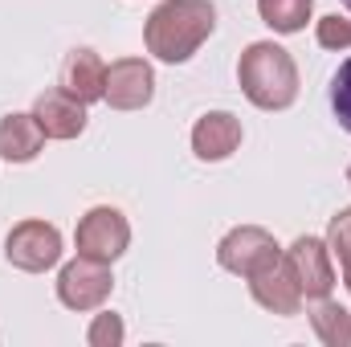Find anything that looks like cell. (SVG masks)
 Segmentation results:
<instances>
[{
	"mask_svg": "<svg viewBox=\"0 0 351 347\" xmlns=\"http://www.w3.org/2000/svg\"><path fill=\"white\" fill-rule=\"evenodd\" d=\"M250 294L269 315H298L302 311V290H298V282H294V274H290L282 254L250 274Z\"/></svg>",
	"mask_w": 351,
	"mask_h": 347,
	"instance_id": "9c48e42d",
	"label": "cell"
},
{
	"mask_svg": "<svg viewBox=\"0 0 351 347\" xmlns=\"http://www.w3.org/2000/svg\"><path fill=\"white\" fill-rule=\"evenodd\" d=\"M110 286H114L110 261H94L82 254L70 265H62V274H58V298L70 311H98L110 298Z\"/></svg>",
	"mask_w": 351,
	"mask_h": 347,
	"instance_id": "5b68a950",
	"label": "cell"
},
{
	"mask_svg": "<svg viewBox=\"0 0 351 347\" xmlns=\"http://www.w3.org/2000/svg\"><path fill=\"white\" fill-rule=\"evenodd\" d=\"M348 184H351V168H348Z\"/></svg>",
	"mask_w": 351,
	"mask_h": 347,
	"instance_id": "7402d4cb",
	"label": "cell"
},
{
	"mask_svg": "<svg viewBox=\"0 0 351 347\" xmlns=\"http://www.w3.org/2000/svg\"><path fill=\"white\" fill-rule=\"evenodd\" d=\"M331 110H335L339 127L351 135V58L335 70V78H331Z\"/></svg>",
	"mask_w": 351,
	"mask_h": 347,
	"instance_id": "2e32d148",
	"label": "cell"
},
{
	"mask_svg": "<svg viewBox=\"0 0 351 347\" xmlns=\"http://www.w3.org/2000/svg\"><path fill=\"white\" fill-rule=\"evenodd\" d=\"M282 258L290 265V274H294L302 298H311V302L331 298V290H335V265H331L327 241H319V237H298Z\"/></svg>",
	"mask_w": 351,
	"mask_h": 347,
	"instance_id": "8992f818",
	"label": "cell"
},
{
	"mask_svg": "<svg viewBox=\"0 0 351 347\" xmlns=\"http://www.w3.org/2000/svg\"><path fill=\"white\" fill-rule=\"evenodd\" d=\"M33 119L45 131V139H78L86 131V102H78L66 90H45L33 102Z\"/></svg>",
	"mask_w": 351,
	"mask_h": 347,
	"instance_id": "30bf717a",
	"label": "cell"
},
{
	"mask_svg": "<svg viewBox=\"0 0 351 347\" xmlns=\"http://www.w3.org/2000/svg\"><path fill=\"white\" fill-rule=\"evenodd\" d=\"M62 90L78 102H98L106 94V62L94 49H70L62 62Z\"/></svg>",
	"mask_w": 351,
	"mask_h": 347,
	"instance_id": "7c38bea8",
	"label": "cell"
},
{
	"mask_svg": "<svg viewBox=\"0 0 351 347\" xmlns=\"http://www.w3.org/2000/svg\"><path fill=\"white\" fill-rule=\"evenodd\" d=\"M74 246L82 258H94V261H119L131 246V225L119 208L110 204H98L90 208L86 217L78 221V233H74Z\"/></svg>",
	"mask_w": 351,
	"mask_h": 347,
	"instance_id": "277c9868",
	"label": "cell"
},
{
	"mask_svg": "<svg viewBox=\"0 0 351 347\" xmlns=\"http://www.w3.org/2000/svg\"><path fill=\"white\" fill-rule=\"evenodd\" d=\"M156 94V74L143 58H119L106 66V102L114 110H143Z\"/></svg>",
	"mask_w": 351,
	"mask_h": 347,
	"instance_id": "ba28073f",
	"label": "cell"
},
{
	"mask_svg": "<svg viewBox=\"0 0 351 347\" xmlns=\"http://www.w3.org/2000/svg\"><path fill=\"white\" fill-rule=\"evenodd\" d=\"M241 147V119L229 110H208L192 127V152L204 164H221Z\"/></svg>",
	"mask_w": 351,
	"mask_h": 347,
	"instance_id": "8fae6325",
	"label": "cell"
},
{
	"mask_svg": "<svg viewBox=\"0 0 351 347\" xmlns=\"http://www.w3.org/2000/svg\"><path fill=\"white\" fill-rule=\"evenodd\" d=\"M343 4H348V12H351V0H343Z\"/></svg>",
	"mask_w": 351,
	"mask_h": 347,
	"instance_id": "44dd1931",
	"label": "cell"
},
{
	"mask_svg": "<svg viewBox=\"0 0 351 347\" xmlns=\"http://www.w3.org/2000/svg\"><path fill=\"white\" fill-rule=\"evenodd\" d=\"M123 319L114 315V311H102V315H94V323H90L86 331V344L90 347H119L123 344Z\"/></svg>",
	"mask_w": 351,
	"mask_h": 347,
	"instance_id": "ac0fdd59",
	"label": "cell"
},
{
	"mask_svg": "<svg viewBox=\"0 0 351 347\" xmlns=\"http://www.w3.org/2000/svg\"><path fill=\"white\" fill-rule=\"evenodd\" d=\"M282 250H278V241H274V233H265L262 225H237V229H229L225 237H221V246H217V261L229 270V274H241V278H250L258 265H265L269 258H278Z\"/></svg>",
	"mask_w": 351,
	"mask_h": 347,
	"instance_id": "52a82bcc",
	"label": "cell"
},
{
	"mask_svg": "<svg viewBox=\"0 0 351 347\" xmlns=\"http://www.w3.org/2000/svg\"><path fill=\"white\" fill-rule=\"evenodd\" d=\"M343 286L351 290V265H343Z\"/></svg>",
	"mask_w": 351,
	"mask_h": 347,
	"instance_id": "ffe728a7",
	"label": "cell"
},
{
	"mask_svg": "<svg viewBox=\"0 0 351 347\" xmlns=\"http://www.w3.org/2000/svg\"><path fill=\"white\" fill-rule=\"evenodd\" d=\"M4 258L25 274H45L62 261V233L49 221H21L4 237Z\"/></svg>",
	"mask_w": 351,
	"mask_h": 347,
	"instance_id": "3957f363",
	"label": "cell"
},
{
	"mask_svg": "<svg viewBox=\"0 0 351 347\" xmlns=\"http://www.w3.org/2000/svg\"><path fill=\"white\" fill-rule=\"evenodd\" d=\"M311 327H315V335L327 347H351V315L339 302H331V298H319L315 302Z\"/></svg>",
	"mask_w": 351,
	"mask_h": 347,
	"instance_id": "5bb4252c",
	"label": "cell"
},
{
	"mask_svg": "<svg viewBox=\"0 0 351 347\" xmlns=\"http://www.w3.org/2000/svg\"><path fill=\"white\" fill-rule=\"evenodd\" d=\"M213 29H217L213 0H164L143 25V41L147 53H156L168 66H180L213 37Z\"/></svg>",
	"mask_w": 351,
	"mask_h": 347,
	"instance_id": "6da1fadb",
	"label": "cell"
},
{
	"mask_svg": "<svg viewBox=\"0 0 351 347\" xmlns=\"http://www.w3.org/2000/svg\"><path fill=\"white\" fill-rule=\"evenodd\" d=\"M315 0H258V12L274 33H302Z\"/></svg>",
	"mask_w": 351,
	"mask_h": 347,
	"instance_id": "9a60e30c",
	"label": "cell"
},
{
	"mask_svg": "<svg viewBox=\"0 0 351 347\" xmlns=\"http://www.w3.org/2000/svg\"><path fill=\"white\" fill-rule=\"evenodd\" d=\"M45 147V131L37 127L33 115H4L0 119V160L8 164H29Z\"/></svg>",
	"mask_w": 351,
	"mask_h": 347,
	"instance_id": "4fadbf2b",
	"label": "cell"
},
{
	"mask_svg": "<svg viewBox=\"0 0 351 347\" xmlns=\"http://www.w3.org/2000/svg\"><path fill=\"white\" fill-rule=\"evenodd\" d=\"M327 250L331 258H339V265H351V208H339L327 225Z\"/></svg>",
	"mask_w": 351,
	"mask_h": 347,
	"instance_id": "e0dca14e",
	"label": "cell"
},
{
	"mask_svg": "<svg viewBox=\"0 0 351 347\" xmlns=\"http://www.w3.org/2000/svg\"><path fill=\"white\" fill-rule=\"evenodd\" d=\"M315 37L323 49H351V21L348 16H323Z\"/></svg>",
	"mask_w": 351,
	"mask_h": 347,
	"instance_id": "d6986e66",
	"label": "cell"
},
{
	"mask_svg": "<svg viewBox=\"0 0 351 347\" xmlns=\"http://www.w3.org/2000/svg\"><path fill=\"white\" fill-rule=\"evenodd\" d=\"M237 82L258 110H286L298 98V66L282 45L254 41L237 62Z\"/></svg>",
	"mask_w": 351,
	"mask_h": 347,
	"instance_id": "7a4b0ae2",
	"label": "cell"
}]
</instances>
